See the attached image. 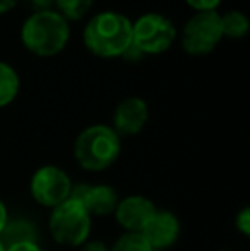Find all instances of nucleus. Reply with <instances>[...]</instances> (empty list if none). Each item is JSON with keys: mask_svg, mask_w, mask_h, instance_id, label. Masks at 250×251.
I'll return each mask as SVG.
<instances>
[{"mask_svg": "<svg viewBox=\"0 0 250 251\" xmlns=\"http://www.w3.org/2000/svg\"><path fill=\"white\" fill-rule=\"evenodd\" d=\"M154 212L156 205L153 200L144 195H130L118 201L113 215L125 232H140Z\"/></svg>", "mask_w": 250, "mask_h": 251, "instance_id": "obj_11", "label": "nucleus"}, {"mask_svg": "<svg viewBox=\"0 0 250 251\" xmlns=\"http://www.w3.org/2000/svg\"><path fill=\"white\" fill-rule=\"evenodd\" d=\"M122 152V137L110 125L86 126L74 142L77 164L89 173H100L115 164Z\"/></svg>", "mask_w": 250, "mask_h": 251, "instance_id": "obj_3", "label": "nucleus"}, {"mask_svg": "<svg viewBox=\"0 0 250 251\" xmlns=\"http://www.w3.org/2000/svg\"><path fill=\"white\" fill-rule=\"evenodd\" d=\"M5 251H43L38 243H16L7 246Z\"/></svg>", "mask_w": 250, "mask_h": 251, "instance_id": "obj_21", "label": "nucleus"}, {"mask_svg": "<svg viewBox=\"0 0 250 251\" xmlns=\"http://www.w3.org/2000/svg\"><path fill=\"white\" fill-rule=\"evenodd\" d=\"M70 40V24L55 9L31 12L21 26V41L29 53L52 58L65 50Z\"/></svg>", "mask_w": 250, "mask_h": 251, "instance_id": "obj_2", "label": "nucleus"}, {"mask_svg": "<svg viewBox=\"0 0 250 251\" xmlns=\"http://www.w3.org/2000/svg\"><path fill=\"white\" fill-rule=\"evenodd\" d=\"M0 243L3 248L16 245V243H38V229L33 222L26 221V219H17V221L9 219L2 236H0Z\"/></svg>", "mask_w": 250, "mask_h": 251, "instance_id": "obj_12", "label": "nucleus"}, {"mask_svg": "<svg viewBox=\"0 0 250 251\" xmlns=\"http://www.w3.org/2000/svg\"><path fill=\"white\" fill-rule=\"evenodd\" d=\"M81 251H110V246H107L103 241H98V239H87L81 246Z\"/></svg>", "mask_w": 250, "mask_h": 251, "instance_id": "obj_20", "label": "nucleus"}, {"mask_svg": "<svg viewBox=\"0 0 250 251\" xmlns=\"http://www.w3.org/2000/svg\"><path fill=\"white\" fill-rule=\"evenodd\" d=\"M110 251H154L140 232H124L118 236Z\"/></svg>", "mask_w": 250, "mask_h": 251, "instance_id": "obj_16", "label": "nucleus"}, {"mask_svg": "<svg viewBox=\"0 0 250 251\" xmlns=\"http://www.w3.org/2000/svg\"><path fill=\"white\" fill-rule=\"evenodd\" d=\"M221 29H223V38H230V40L245 38L250 31L247 14L237 9L226 10L224 14H221Z\"/></svg>", "mask_w": 250, "mask_h": 251, "instance_id": "obj_14", "label": "nucleus"}, {"mask_svg": "<svg viewBox=\"0 0 250 251\" xmlns=\"http://www.w3.org/2000/svg\"><path fill=\"white\" fill-rule=\"evenodd\" d=\"M180 221L178 217L170 210H158L151 215L147 224L140 231L149 246L154 251L168 250L173 246L180 238Z\"/></svg>", "mask_w": 250, "mask_h": 251, "instance_id": "obj_10", "label": "nucleus"}, {"mask_svg": "<svg viewBox=\"0 0 250 251\" xmlns=\"http://www.w3.org/2000/svg\"><path fill=\"white\" fill-rule=\"evenodd\" d=\"M7 222H9V214H7V207L2 200H0V236H2L3 229H5Z\"/></svg>", "mask_w": 250, "mask_h": 251, "instance_id": "obj_22", "label": "nucleus"}, {"mask_svg": "<svg viewBox=\"0 0 250 251\" xmlns=\"http://www.w3.org/2000/svg\"><path fill=\"white\" fill-rule=\"evenodd\" d=\"M48 231L55 243L67 248H81L89 239L91 215L79 201L69 199L52 208Z\"/></svg>", "mask_w": 250, "mask_h": 251, "instance_id": "obj_4", "label": "nucleus"}, {"mask_svg": "<svg viewBox=\"0 0 250 251\" xmlns=\"http://www.w3.org/2000/svg\"><path fill=\"white\" fill-rule=\"evenodd\" d=\"M94 0H54L57 12L65 21H81L91 12Z\"/></svg>", "mask_w": 250, "mask_h": 251, "instance_id": "obj_15", "label": "nucleus"}, {"mask_svg": "<svg viewBox=\"0 0 250 251\" xmlns=\"http://www.w3.org/2000/svg\"><path fill=\"white\" fill-rule=\"evenodd\" d=\"M24 2H26L28 5L33 9V12L54 9V0H24Z\"/></svg>", "mask_w": 250, "mask_h": 251, "instance_id": "obj_19", "label": "nucleus"}, {"mask_svg": "<svg viewBox=\"0 0 250 251\" xmlns=\"http://www.w3.org/2000/svg\"><path fill=\"white\" fill-rule=\"evenodd\" d=\"M70 199L79 201L91 217H107L117 208L118 193L110 185H72Z\"/></svg>", "mask_w": 250, "mask_h": 251, "instance_id": "obj_8", "label": "nucleus"}, {"mask_svg": "<svg viewBox=\"0 0 250 251\" xmlns=\"http://www.w3.org/2000/svg\"><path fill=\"white\" fill-rule=\"evenodd\" d=\"M84 47L100 58H120L132 45V21L117 10L91 17L83 31Z\"/></svg>", "mask_w": 250, "mask_h": 251, "instance_id": "obj_1", "label": "nucleus"}, {"mask_svg": "<svg viewBox=\"0 0 250 251\" xmlns=\"http://www.w3.org/2000/svg\"><path fill=\"white\" fill-rule=\"evenodd\" d=\"M235 226H237L238 232H240L242 236L247 238L250 234V208L249 207H244L237 214V217H235Z\"/></svg>", "mask_w": 250, "mask_h": 251, "instance_id": "obj_18", "label": "nucleus"}, {"mask_svg": "<svg viewBox=\"0 0 250 251\" xmlns=\"http://www.w3.org/2000/svg\"><path fill=\"white\" fill-rule=\"evenodd\" d=\"M221 40H223L221 14L214 10V12L194 14L182 29L180 43L187 55L206 56L216 50Z\"/></svg>", "mask_w": 250, "mask_h": 251, "instance_id": "obj_6", "label": "nucleus"}, {"mask_svg": "<svg viewBox=\"0 0 250 251\" xmlns=\"http://www.w3.org/2000/svg\"><path fill=\"white\" fill-rule=\"evenodd\" d=\"M111 128L120 137H134L140 133L149 120V106L139 96H129L117 104L113 111Z\"/></svg>", "mask_w": 250, "mask_h": 251, "instance_id": "obj_9", "label": "nucleus"}, {"mask_svg": "<svg viewBox=\"0 0 250 251\" xmlns=\"http://www.w3.org/2000/svg\"><path fill=\"white\" fill-rule=\"evenodd\" d=\"M185 2L195 12H214V10L220 9L223 0H185Z\"/></svg>", "mask_w": 250, "mask_h": 251, "instance_id": "obj_17", "label": "nucleus"}, {"mask_svg": "<svg viewBox=\"0 0 250 251\" xmlns=\"http://www.w3.org/2000/svg\"><path fill=\"white\" fill-rule=\"evenodd\" d=\"M177 34L173 21L160 12H146L132 21V45L144 56L168 51Z\"/></svg>", "mask_w": 250, "mask_h": 251, "instance_id": "obj_5", "label": "nucleus"}, {"mask_svg": "<svg viewBox=\"0 0 250 251\" xmlns=\"http://www.w3.org/2000/svg\"><path fill=\"white\" fill-rule=\"evenodd\" d=\"M218 251H231V250H218Z\"/></svg>", "mask_w": 250, "mask_h": 251, "instance_id": "obj_25", "label": "nucleus"}, {"mask_svg": "<svg viewBox=\"0 0 250 251\" xmlns=\"http://www.w3.org/2000/svg\"><path fill=\"white\" fill-rule=\"evenodd\" d=\"M19 2L21 0H0V16H2V14L10 12V10H12Z\"/></svg>", "mask_w": 250, "mask_h": 251, "instance_id": "obj_23", "label": "nucleus"}, {"mask_svg": "<svg viewBox=\"0 0 250 251\" xmlns=\"http://www.w3.org/2000/svg\"><path fill=\"white\" fill-rule=\"evenodd\" d=\"M72 179L62 168L55 164H45L31 176L29 190L36 203L47 208H55L70 199Z\"/></svg>", "mask_w": 250, "mask_h": 251, "instance_id": "obj_7", "label": "nucleus"}, {"mask_svg": "<svg viewBox=\"0 0 250 251\" xmlns=\"http://www.w3.org/2000/svg\"><path fill=\"white\" fill-rule=\"evenodd\" d=\"M0 251H5V248L2 246V243H0Z\"/></svg>", "mask_w": 250, "mask_h": 251, "instance_id": "obj_24", "label": "nucleus"}, {"mask_svg": "<svg viewBox=\"0 0 250 251\" xmlns=\"http://www.w3.org/2000/svg\"><path fill=\"white\" fill-rule=\"evenodd\" d=\"M21 79L17 70L10 63L0 60V108H5L17 98Z\"/></svg>", "mask_w": 250, "mask_h": 251, "instance_id": "obj_13", "label": "nucleus"}]
</instances>
